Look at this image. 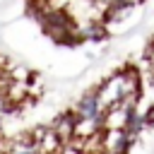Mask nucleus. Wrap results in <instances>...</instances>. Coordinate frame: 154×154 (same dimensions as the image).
Wrapping results in <instances>:
<instances>
[{"instance_id": "obj_1", "label": "nucleus", "mask_w": 154, "mask_h": 154, "mask_svg": "<svg viewBox=\"0 0 154 154\" xmlns=\"http://www.w3.org/2000/svg\"><path fill=\"white\" fill-rule=\"evenodd\" d=\"M99 99L103 103V108H116L130 99H137L140 96V77L132 67H123L118 72H113L111 77H106L99 87Z\"/></svg>"}, {"instance_id": "obj_2", "label": "nucleus", "mask_w": 154, "mask_h": 154, "mask_svg": "<svg viewBox=\"0 0 154 154\" xmlns=\"http://www.w3.org/2000/svg\"><path fill=\"white\" fill-rule=\"evenodd\" d=\"M132 142H135V137L125 128H108L101 135L103 152H113V154H128V149L132 147Z\"/></svg>"}, {"instance_id": "obj_3", "label": "nucleus", "mask_w": 154, "mask_h": 154, "mask_svg": "<svg viewBox=\"0 0 154 154\" xmlns=\"http://www.w3.org/2000/svg\"><path fill=\"white\" fill-rule=\"evenodd\" d=\"M77 125H79L77 113H75V111H65V113H60V116L53 120L51 128L60 135V140H70V137L77 135Z\"/></svg>"}, {"instance_id": "obj_4", "label": "nucleus", "mask_w": 154, "mask_h": 154, "mask_svg": "<svg viewBox=\"0 0 154 154\" xmlns=\"http://www.w3.org/2000/svg\"><path fill=\"white\" fill-rule=\"evenodd\" d=\"M106 34L108 31H106V22L103 19H87L79 26V38H87V41H99Z\"/></svg>"}, {"instance_id": "obj_5", "label": "nucleus", "mask_w": 154, "mask_h": 154, "mask_svg": "<svg viewBox=\"0 0 154 154\" xmlns=\"http://www.w3.org/2000/svg\"><path fill=\"white\" fill-rule=\"evenodd\" d=\"M7 154H41V147L34 140V135H24V137H19L10 144Z\"/></svg>"}, {"instance_id": "obj_6", "label": "nucleus", "mask_w": 154, "mask_h": 154, "mask_svg": "<svg viewBox=\"0 0 154 154\" xmlns=\"http://www.w3.org/2000/svg\"><path fill=\"white\" fill-rule=\"evenodd\" d=\"M103 154H113V152H103Z\"/></svg>"}]
</instances>
